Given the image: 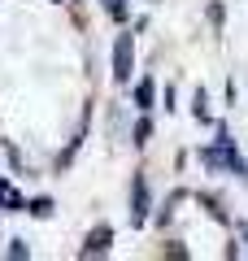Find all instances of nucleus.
<instances>
[{
	"instance_id": "obj_1",
	"label": "nucleus",
	"mask_w": 248,
	"mask_h": 261,
	"mask_svg": "<svg viewBox=\"0 0 248 261\" xmlns=\"http://www.w3.org/2000/svg\"><path fill=\"white\" fill-rule=\"evenodd\" d=\"M148 205H153V200H148V178L135 174V178H131V226H144L148 222Z\"/></svg>"
},
{
	"instance_id": "obj_2",
	"label": "nucleus",
	"mask_w": 248,
	"mask_h": 261,
	"mask_svg": "<svg viewBox=\"0 0 248 261\" xmlns=\"http://www.w3.org/2000/svg\"><path fill=\"white\" fill-rule=\"evenodd\" d=\"M131 61H135V44H131V35H118V44H113V79L118 83H131Z\"/></svg>"
},
{
	"instance_id": "obj_3",
	"label": "nucleus",
	"mask_w": 248,
	"mask_h": 261,
	"mask_svg": "<svg viewBox=\"0 0 248 261\" xmlns=\"http://www.w3.org/2000/svg\"><path fill=\"white\" fill-rule=\"evenodd\" d=\"M109 244H113V231L109 226H96V231L87 235V244H83V257H105Z\"/></svg>"
},
{
	"instance_id": "obj_4",
	"label": "nucleus",
	"mask_w": 248,
	"mask_h": 261,
	"mask_svg": "<svg viewBox=\"0 0 248 261\" xmlns=\"http://www.w3.org/2000/svg\"><path fill=\"white\" fill-rule=\"evenodd\" d=\"M22 209H27L22 192L9 183V178H0V214H22Z\"/></svg>"
},
{
	"instance_id": "obj_5",
	"label": "nucleus",
	"mask_w": 248,
	"mask_h": 261,
	"mask_svg": "<svg viewBox=\"0 0 248 261\" xmlns=\"http://www.w3.org/2000/svg\"><path fill=\"white\" fill-rule=\"evenodd\" d=\"M218 140L227 144V170H231V174H235V178H248V166H244V157H239V152H235V144H231V135H227V130H222V126H218Z\"/></svg>"
},
{
	"instance_id": "obj_6",
	"label": "nucleus",
	"mask_w": 248,
	"mask_h": 261,
	"mask_svg": "<svg viewBox=\"0 0 248 261\" xmlns=\"http://www.w3.org/2000/svg\"><path fill=\"white\" fill-rule=\"evenodd\" d=\"M153 96H157V83H153V79H139V83H135V109H153Z\"/></svg>"
},
{
	"instance_id": "obj_7",
	"label": "nucleus",
	"mask_w": 248,
	"mask_h": 261,
	"mask_svg": "<svg viewBox=\"0 0 248 261\" xmlns=\"http://www.w3.org/2000/svg\"><path fill=\"white\" fill-rule=\"evenodd\" d=\"M148 135H153V122H148V118H139V122H135V130H131V144H135V148H144V144H148Z\"/></svg>"
},
{
	"instance_id": "obj_8",
	"label": "nucleus",
	"mask_w": 248,
	"mask_h": 261,
	"mask_svg": "<svg viewBox=\"0 0 248 261\" xmlns=\"http://www.w3.org/2000/svg\"><path fill=\"white\" fill-rule=\"evenodd\" d=\"M27 214L31 218H48V214H53V200H48V196H35V200L27 205Z\"/></svg>"
},
{
	"instance_id": "obj_9",
	"label": "nucleus",
	"mask_w": 248,
	"mask_h": 261,
	"mask_svg": "<svg viewBox=\"0 0 248 261\" xmlns=\"http://www.w3.org/2000/svg\"><path fill=\"white\" fill-rule=\"evenodd\" d=\"M192 113L201 122H209V96H205V87H196V100H192Z\"/></svg>"
},
{
	"instance_id": "obj_10",
	"label": "nucleus",
	"mask_w": 248,
	"mask_h": 261,
	"mask_svg": "<svg viewBox=\"0 0 248 261\" xmlns=\"http://www.w3.org/2000/svg\"><path fill=\"white\" fill-rule=\"evenodd\" d=\"M101 5H105V13L113 22H127V0H101Z\"/></svg>"
},
{
	"instance_id": "obj_11",
	"label": "nucleus",
	"mask_w": 248,
	"mask_h": 261,
	"mask_svg": "<svg viewBox=\"0 0 248 261\" xmlns=\"http://www.w3.org/2000/svg\"><path fill=\"white\" fill-rule=\"evenodd\" d=\"M9 257H13V261H22V257H31V248H27V240H9Z\"/></svg>"
},
{
	"instance_id": "obj_12",
	"label": "nucleus",
	"mask_w": 248,
	"mask_h": 261,
	"mask_svg": "<svg viewBox=\"0 0 248 261\" xmlns=\"http://www.w3.org/2000/svg\"><path fill=\"white\" fill-rule=\"evenodd\" d=\"M209 22H213V27H222V5H218V0L209 5Z\"/></svg>"
},
{
	"instance_id": "obj_13",
	"label": "nucleus",
	"mask_w": 248,
	"mask_h": 261,
	"mask_svg": "<svg viewBox=\"0 0 248 261\" xmlns=\"http://www.w3.org/2000/svg\"><path fill=\"white\" fill-rule=\"evenodd\" d=\"M239 240H244V257H248V226H239Z\"/></svg>"
},
{
	"instance_id": "obj_14",
	"label": "nucleus",
	"mask_w": 248,
	"mask_h": 261,
	"mask_svg": "<svg viewBox=\"0 0 248 261\" xmlns=\"http://www.w3.org/2000/svg\"><path fill=\"white\" fill-rule=\"evenodd\" d=\"M61 5H74V0H61Z\"/></svg>"
}]
</instances>
